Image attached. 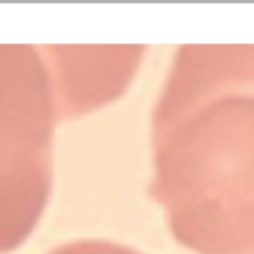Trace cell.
Masks as SVG:
<instances>
[{"instance_id":"6da1fadb","label":"cell","mask_w":254,"mask_h":254,"mask_svg":"<svg viewBox=\"0 0 254 254\" xmlns=\"http://www.w3.org/2000/svg\"><path fill=\"white\" fill-rule=\"evenodd\" d=\"M150 195L197 254H254V44L181 46L153 112Z\"/></svg>"},{"instance_id":"7a4b0ae2","label":"cell","mask_w":254,"mask_h":254,"mask_svg":"<svg viewBox=\"0 0 254 254\" xmlns=\"http://www.w3.org/2000/svg\"><path fill=\"white\" fill-rule=\"evenodd\" d=\"M61 119L44 47L0 44V254L19 247L47 205Z\"/></svg>"},{"instance_id":"3957f363","label":"cell","mask_w":254,"mask_h":254,"mask_svg":"<svg viewBox=\"0 0 254 254\" xmlns=\"http://www.w3.org/2000/svg\"><path fill=\"white\" fill-rule=\"evenodd\" d=\"M143 46H44L61 119H75L119 98L136 73Z\"/></svg>"},{"instance_id":"277c9868","label":"cell","mask_w":254,"mask_h":254,"mask_svg":"<svg viewBox=\"0 0 254 254\" xmlns=\"http://www.w3.org/2000/svg\"><path fill=\"white\" fill-rule=\"evenodd\" d=\"M49 254H141L131 247L120 246L108 240H80L53 249Z\"/></svg>"}]
</instances>
